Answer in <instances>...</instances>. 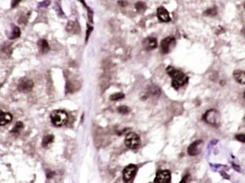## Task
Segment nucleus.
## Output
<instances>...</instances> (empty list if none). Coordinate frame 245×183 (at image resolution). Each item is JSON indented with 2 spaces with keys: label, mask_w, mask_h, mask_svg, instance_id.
<instances>
[{
  "label": "nucleus",
  "mask_w": 245,
  "mask_h": 183,
  "mask_svg": "<svg viewBox=\"0 0 245 183\" xmlns=\"http://www.w3.org/2000/svg\"><path fill=\"white\" fill-rule=\"evenodd\" d=\"M34 86V83L32 80L30 79H24L21 80L19 84V90L21 91V92H28Z\"/></svg>",
  "instance_id": "obj_9"
},
{
  "label": "nucleus",
  "mask_w": 245,
  "mask_h": 183,
  "mask_svg": "<svg viewBox=\"0 0 245 183\" xmlns=\"http://www.w3.org/2000/svg\"><path fill=\"white\" fill-rule=\"evenodd\" d=\"M135 7H136V10H137V11H138V12L144 13V10H147V5H145L144 2H138V3H136Z\"/></svg>",
  "instance_id": "obj_16"
},
{
  "label": "nucleus",
  "mask_w": 245,
  "mask_h": 183,
  "mask_svg": "<svg viewBox=\"0 0 245 183\" xmlns=\"http://www.w3.org/2000/svg\"><path fill=\"white\" fill-rule=\"evenodd\" d=\"M124 97H125V95L123 93H115L110 96V100L111 101H119V100H122Z\"/></svg>",
  "instance_id": "obj_17"
},
{
  "label": "nucleus",
  "mask_w": 245,
  "mask_h": 183,
  "mask_svg": "<svg viewBox=\"0 0 245 183\" xmlns=\"http://www.w3.org/2000/svg\"><path fill=\"white\" fill-rule=\"evenodd\" d=\"M144 48L147 50L154 49L158 47V41L154 37H147V39L144 40Z\"/></svg>",
  "instance_id": "obj_12"
},
{
  "label": "nucleus",
  "mask_w": 245,
  "mask_h": 183,
  "mask_svg": "<svg viewBox=\"0 0 245 183\" xmlns=\"http://www.w3.org/2000/svg\"><path fill=\"white\" fill-rule=\"evenodd\" d=\"M118 112L119 113H122V114H127V113L130 112V108L127 107V106L122 105V106H119V107L118 108Z\"/></svg>",
  "instance_id": "obj_19"
},
{
  "label": "nucleus",
  "mask_w": 245,
  "mask_h": 183,
  "mask_svg": "<svg viewBox=\"0 0 245 183\" xmlns=\"http://www.w3.org/2000/svg\"><path fill=\"white\" fill-rule=\"evenodd\" d=\"M91 31H93V27L88 25V32H87V36H86V41L89 39V36H90V34L91 33Z\"/></svg>",
  "instance_id": "obj_23"
},
{
  "label": "nucleus",
  "mask_w": 245,
  "mask_h": 183,
  "mask_svg": "<svg viewBox=\"0 0 245 183\" xmlns=\"http://www.w3.org/2000/svg\"><path fill=\"white\" fill-rule=\"evenodd\" d=\"M201 143H202V141H201V140L194 141V142L188 147V149H187L188 154L191 155V156H195V155H197V154H198V152H200V146H201Z\"/></svg>",
  "instance_id": "obj_10"
},
{
  "label": "nucleus",
  "mask_w": 245,
  "mask_h": 183,
  "mask_svg": "<svg viewBox=\"0 0 245 183\" xmlns=\"http://www.w3.org/2000/svg\"><path fill=\"white\" fill-rule=\"evenodd\" d=\"M21 35V31H20V29L16 26H13V31L10 35V38L11 39H13V38H16L18 36H20Z\"/></svg>",
  "instance_id": "obj_18"
},
{
  "label": "nucleus",
  "mask_w": 245,
  "mask_h": 183,
  "mask_svg": "<svg viewBox=\"0 0 245 183\" xmlns=\"http://www.w3.org/2000/svg\"><path fill=\"white\" fill-rule=\"evenodd\" d=\"M22 127H24V125H22V123H21V122H19V123L16 124V126H15L14 128L12 129V132L13 133H18L21 129H22Z\"/></svg>",
  "instance_id": "obj_20"
},
{
  "label": "nucleus",
  "mask_w": 245,
  "mask_h": 183,
  "mask_svg": "<svg viewBox=\"0 0 245 183\" xmlns=\"http://www.w3.org/2000/svg\"><path fill=\"white\" fill-rule=\"evenodd\" d=\"M12 114L0 111V126H5L12 121Z\"/></svg>",
  "instance_id": "obj_11"
},
{
  "label": "nucleus",
  "mask_w": 245,
  "mask_h": 183,
  "mask_svg": "<svg viewBox=\"0 0 245 183\" xmlns=\"http://www.w3.org/2000/svg\"><path fill=\"white\" fill-rule=\"evenodd\" d=\"M205 15H215L216 14V10L215 9H211V10H208L204 12Z\"/></svg>",
  "instance_id": "obj_21"
},
{
  "label": "nucleus",
  "mask_w": 245,
  "mask_h": 183,
  "mask_svg": "<svg viewBox=\"0 0 245 183\" xmlns=\"http://www.w3.org/2000/svg\"><path fill=\"white\" fill-rule=\"evenodd\" d=\"M167 72H168V74H169L172 79V86L176 89L183 87L184 85H186L188 81V77L182 71L174 69L172 66L167 68Z\"/></svg>",
  "instance_id": "obj_1"
},
{
  "label": "nucleus",
  "mask_w": 245,
  "mask_h": 183,
  "mask_svg": "<svg viewBox=\"0 0 245 183\" xmlns=\"http://www.w3.org/2000/svg\"><path fill=\"white\" fill-rule=\"evenodd\" d=\"M233 76L237 82H239L241 85H244L245 84V73L244 71H241V70H237L234 71L233 73Z\"/></svg>",
  "instance_id": "obj_13"
},
{
  "label": "nucleus",
  "mask_w": 245,
  "mask_h": 183,
  "mask_svg": "<svg viewBox=\"0 0 245 183\" xmlns=\"http://www.w3.org/2000/svg\"><path fill=\"white\" fill-rule=\"evenodd\" d=\"M219 119H220L219 112L214 109H210L209 111L206 112L203 115V120L206 122V123H208L212 126L218 125Z\"/></svg>",
  "instance_id": "obj_4"
},
{
  "label": "nucleus",
  "mask_w": 245,
  "mask_h": 183,
  "mask_svg": "<svg viewBox=\"0 0 245 183\" xmlns=\"http://www.w3.org/2000/svg\"><path fill=\"white\" fill-rule=\"evenodd\" d=\"M244 134H240V135H237L236 137H235V139H237L238 140H240V141H241V142H244Z\"/></svg>",
  "instance_id": "obj_22"
},
{
  "label": "nucleus",
  "mask_w": 245,
  "mask_h": 183,
  "mask_svg": "<svg viewBox=\"0 0 245 183\" xmlns=\"http://www.w3.org/2000/svg\"><path fill=\"white\" fill-rule=\"evenodd\" d=\"M50 121L53 126H63L68 121V114L63 110H55L50 114Z\"/></svg>",
  "instance_id": "obj_2"
},
{
  "label": "nucleus",
  "mask_w": 245,
  "mask_h": 183,
  "mask_svg": "<svg viewBox=\"0 0 245 183\" xmlns=\"http://www.w3.org/2000/svg\"><path fill=\"white\" fill-rule=\"evenodd\" d=\"M38 48H39L40 51L42 53H45V52H47L49 49H50V47H49V43L46 41V40H40L39 42H38Z\"/></svg>",
  "instance_id": "obj_15"
},
{
  "label": "nucleus",
  "mask_w": 245,
  "mask_h": 183,
  "mask_svg": "<svg viewBox=\"0 0 245 183\" xmlns=\"http://www.w3.org/2000/svg\"><path fill=\"white\" fill-rule=\"evenodd\" d=\"M141 144L140 137L134 132H130L125 138V145L132 150L138 149Z\"/></svg>",
  "instance_id": "obj_3"
},
{
  "label": "nucleus",
  "mask_w": 245,
  "mask_h": 183,
  "mask_svg": "<svg viewBox=\"0 0 245 183\" xmlns=\"http://www.w3.org/2000/svg\"><path fill=\"white\" fill-rule=\"evenodd\" d=\"M175 44H176V41L173 36L166 37L161 41V43H160V51H161V53H163V54H167V53H169L174 48Z\"/></svg>",
  "instance_id": "obj_5"
},
{
  "label": "nucleus",
  "mask_w": 245,
  "mask_h": 183,
  "mask_svg": "<svg viewBox=\"0 0 245 183\" xmlns=\"http://www.w3.org/2000/svg\"><path fill=\"white\" fill-rule=\"evenodd\" d=\"M53 140H54V136L53 135H47V136H45L43 140H42V146L43 147H48L50 144H51L53 142Z\"/></svg>",
  "instance_id": "obj_14"
},
{
  "label": "nucleus",
  "mask_w": 245,
  "mask_h": 183,
  "mask_svg": "<svg viewBox=\"0 0 245 183\" xmlns=\"http://www.w3.org/2000/svg\"><path fill=\"white\" fill-rule=\"evenodd\" d=\"M137 173V166L134 165H127L123 170V179L126 182H129L133 179Z\"/></svg>",
  "instance_id": "obj_6"
},
{
  "label": "nucleus",
  "mask_w": 245,
  "mask_h": 183,
  "mask_svg": "<svg viewBox=\"0 0 245 183\" xmlns=\"http://www.w3.org/2000/svg\"><path fill=\"white\" fill-rule=\"evenodd\" d=\"M21 1V0H13L12 1V7H15V6H17L18 3Z\"/></svg>",
  "instance_id": "obj_24"
},
{
  "label": "nucleus",
  "mask_w": 245,
  "mask_h": 183,
  "mask_svg": "<svg viewBox=\"0 0 245 183\" xmlns=\"http://www.w3.org/2000/svg\"><path fill=\"white\" fill-rule=\"evenodd\" d=\"M171 181V172L169 170H160L157 173L154 182L156 183H168Z\"/></svg>",
  "instance_id": "obj_7"
},
{
  "label": "nucleus",
  "mask_w": 245,
  "mask_h": 183,
  "mask_svg": "<svg viewBox=\"0 0 245 183\" xmlns=\"http://www.w3.org/2000/svg\"><path fill=\"white\" fill-rule=\"evenodd\" d=\"M157 16H158V19L162 22H168L171 21V16H170L169 11L163 7H159L158 9Z\"/></svg>",
  "instance_id": "obj_8"
}]
</instances>
